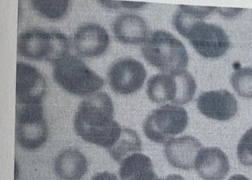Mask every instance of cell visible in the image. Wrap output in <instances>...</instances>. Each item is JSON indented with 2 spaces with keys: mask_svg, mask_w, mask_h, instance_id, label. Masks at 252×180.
I'll list each match as a JSON object with an SVG mask.
<instances>
[{
  "mask_svg": "<svg viewBox=\"0 0 252 180\" xmlns=\"http://www.w3.org/2000/svg\"><path fill=\"white\" fill-rule=\"evenodd\" d=\"M114 104L106 93L88 95L80 103L74 120L76 133L87 142L106 149L120 138L122 128L114 120Z\"/></svg>",
  "mask_w": 252,
  "mask_h": 180,
  "instance_id": "obj_1",
  "label": "cell"
},
{
  "mask_svg": "<svg viewBox=\"0 0 252 180\" xmlns=\"http://www.w3.org/2000/svg\"><path fill=\"white\" fill-rule=\"evenodd\" d=\"M69 40L63 32L34 28L18 36L19 55L32 60H46L55 64L69 55Z\"/></svg>",
  "mask_w": 252,
  "mask_h": 180,
  "instance_id": "obj_2",
  "label": "cell"
},
{
  "mask_svg": "<svg viewBox=\"0 0 252 180\" xmlns=\"http://www.w3.org/2000/svg\"><path fill=\"white\" fill-rule=\"evenodd\" d=\"M142 51L150 64L164 72L183 70L188 65L186 47L169 32L160 30L153 32L143 43Z\"/></svg>",
  "mask_w": 252,
  "mask_h": 180,
  "instance_id": "obj_3",
  "label": "cell"
},
{
  "mask_svg": "<svg viewBox=\"0 0 252 180\" xmlns=\"http://www.w3.org/2000/svg\"><path fill=\"white\" fill-rule=\"evenodd\" d=\"M54 80L63 90L79 96L101 90L104 80L77 56L68 55L54 64Z\"/></svg>",
  "mask_w": 252,
  "mask_h": 180,
  "instance_id": "obj_4",
  "label": "cell"
},
{
  "mask_svg": "<svg viewBox=\"0 0 252 180\" xmlns=\"http://www.w3.org/2000/svg\"><path fill=\"white\" fill-rule=\"evenodd\" d=\"M188 123V112L184 108L166 105L154 110L147 116L143 130L149 140L162 144L183 133Z\"/></svg>",
  "mask_w": 252,
  "mask_h": 180,
  "instance_id": "obj_5",
  "label": "cell"
},
{
  "mask_svg": "<svg viewBox=\"0 0 252 180\" xmlns=\"http://www.w3.org/2000/svg\"><path fill=\"white\" fill-rule=\"evenodd\" d=\"M16 138L22 148L34 150L47 142L48 127L42 103L16 105Z\"/></svg>",
  "mask_w": 252,
  "mask_h": 180,
  "instance_id": "obj_6",
  "label": "cell"
},
{
  "mask_svg": "<svg viewBox=\"0 0 252 180\" xmlns=\"http://www.w3.org/2000/svg\"><path fill=\"white\" fill-rule=\"evenodd\" d=\"M186 38L200 55L208 59L221 57L231 45L229 36L222 28L203 21L193 25Z\"/></svg>",
  "mask_w": 252,
  "mask_h": 180,
  "instance_id": "obj_7",
  "label": "cell"
},
{
  "mask_svg": "<svg viewBox=\"0 0 252 180\" xmlns=\"http://www.w3.org/2000/svg\"><path fill=\"white\" fill-rule=\"evenodd\" d=\"M146 77V69L142 62L129 58L117 60L108 71L111 88L122 95L133 94L140 90Z\"/></svg>",
  "mask_w": 252,
  "mask_h": 180,
  "instance_id": "obj_8",
  "label": "cell"
},
{
  "mask_svg": "<svg viewBox=\"0 0 252 180\" xmlns=\"http://www.w3.org/2000/svg\"><path fill=\"white\" fill-rule=\"evenodd\" d=\"M47 84L35 67L23 62L17 63L16 102L17 105L43 103Z\"/></svg>",
  "mask_w": 252,
  "mask_h": 180,
  "instance_id": "obj_9",
  "label": "cell"
},
{
  "mask_svg": "<svg viewBox=\"0 0 252 180\" xmlns=\"http://www.w3.org/2000/svg\"><path fill=\"white\" fill-rule=\"evenodd\" d=\"M200 112L208 118L229 120L238 112V101L229 91L219 90L202 93L197 100Z\"/></svg>",
  "mask_w": 252,
  "mask_h": 180,
  "instance_id": "obj_10",
  "label": "cell"
},
{
  "mask_svg": "<svg viewBox=\"0 0 252 180\" xmlns=\"http://www.w3.org/2000/svg\"><path fill=\"white\" fill-rule=\"evenodd\" d=\"M109 44L107 31L97 24L82 25L74 35V48L77 54L83 58L98 57L107 51Z\"/></svg>",
  "mask_w": 252,
  "mask_h": 180,
  "instance_id": "obj_11",
  "label": "cell"
},
{
  "mask_svg": "<svg viewBox=\"0 0 252 180\" xmlns=\"http://www.w3.org/2000/svg\"><path fill=\"white\" fill-rule=\"evenodd\" d=\"M203 148L197 138L184 136L165 143L164 155L174 168L190 170L194 168L197 154Z\"/></svg>",
  "mask_w": 252,
  "mask_h": 180,
  "instance_id": "obj_12",
  "label": "cell"
},
{
  "mask_svg": "<svg viewBox=\"0 0 252 180\" xmlns=\"http://www.w3.org/2000/svg\"><path fill=\"white\" fill-rule=\"evenodd\" d=\"M195 168L204 180H223L229 173V159L217 147L203 148L197 154Z\"/></svg>",
  "mask_w": 252,
  "mask_h": 180,
  "instance_id": "obj_13",
  "label": "cell"
},
{
  "mask_svg": "<svg viewBox=\"0 0 252 180\" xmlns=\"http://www.w3.org/2000/svg\"><path fill=\"white\" fill-rule=\"evenodd\" d=\"M112 28L115 37L125 44H140L144 43L149 36L146 22L135 14L121 15L114 21Z\"/></svg>",
  "mask_w": 252,
  "mask_h": 180,
  "instance_id": "obj_14",
  "label": "cell"
},
{
  "mask_svg": "<svg viewBox=\"0 0 252 180\" xmlns=\"http://www.w3.org/2000/svg\"><path fill=\"white\" fill-rule=\"evenodd\" d=\"M88 160L77 149L63 151L56 157L54 169L63 180H80L88 171Z\"/></svg>",
  "mask_w": 252,
  "mask_h": 180,
  "instance_id": "obj_15",
  "label": "cell"
},
{
  "mask_svg": "<svg viewBox=\"0 0 252 180\" xmlns=\"http://www.w3.org/2000/svg\"><path fill=\"white\" fill-rule=\"evenodd\" d=\"M119 173L122 180H162L154 172L151 158L140 153L126 157Z\"/></svg>",
  "mask_w": 252,
  "mask_h": 180,
  "instance_id": "obj_16",
  "label": "cell"
},
{
  "mask_svg": "<svg viewBox=\"0 0 252 180\" xmlns=\"http://www.w3.org/2000/svg\"><path fill=\"white\" fill-rule=\"evenodd\" d=\"M147 93L150 100L156 103L171 102L177 97V82L173 73H159L153 76L147 82Z\"/></svg>",
  "mask_w": 252,
  "mask_h": 180,
  "instance_id": "obj_17",
  "label": "cell"
},
{
  "mask_svg": "<svg viewBox=\"0 0 252 180\" xmlns=\"http://www.w3.org/2000/svg\"><path fill=\"white\" fill-rule=\"evenodd\" d=\"M179 9L173 17V23L176 30L181 35L187 37L191 28L195 23L201 21L206 16H209L216 7H206V6H194L179 5Z\"/></svg>",
  "mask_w": 252,
  "mask_h": 180,
  "instance_id": "obj_18",
  "label": "cell"
},
{
  "mask_svg": "<svg viewBox=\"0 0 252 180\" xmlns=\"http://www.w3.org/2000/svg\"><path fill=\"white\" fill-rule=\"evenodd\" d=\"M142 150V143L140 136L135 131L129 128H123L118 141L108 149L111 157L119 163H121L128 156Z\"/></svg>",
  "mask_w": 252,
  "mask_h": 180,
  "instance_id": "obj_19",
  "label": "cell"
},
{
  "mask_svg": "<svg viewBox=\"0 0 252 180\" xmlns=\"http://www.w3.org/2000/svg\"><path fill=\"white\" fill-rule=\"evenodd\" d=\"M68 0H33L32 5L40 16L51 20H60L66 14Z\"/></svg>",
  "mask_w": 252,
  "mask_h": 180,
  "instance_id": "obj_20",
  "label": "cell"
},
{
  "mask_svg": "<svg viewBox=\"0 0 252 180\" xmlns=\"http://www.w3.org/2000/svg\"><path fill=\"white\" fill-rule=\"evenodd\" d=\"M176 82H177V97L175 105H186L194 97L196 90V83L194 77L186 69L175 71Z\"/></svg>",
  "mask_w": 252,
  "mask_h": 180,
  "instance_id": "obj_21",
  "label": "cell"
},
{
  "mask_svg": "<svg viewBox=\"0 0 252 180\" xmlns=\"http://www.w3.org/2000/svg\"><path fill=\"white\" fill-rule=\"evenodd\" d=\"M231 84L240 96L252 98V68L247 67L236 70L232 73Z\"/></svg>",
  "mask_w": 252,
  "mask_h": 180,
  "instance_id": "obj_22",
  "label": "cell"
},
{
  "mask_svg": "<svg viewBox=\"0 0 252 180\" xmlns=\"http://www.w3.org/2000/svg\"><path fill=\"white\" fill-rule=\"evenodd\" d=\"M237 155L241 163L252 166V127L241 138L237 148Z\"/></svg>",
  "mask_w": 252,
  "mask_h": 180,
  "instance_id": "obj_23",
  "label": "cell"
},
{
  "mask_svg": "<svg viewBox=\"0 0 252 180\" xmlns=\"http://www.w3.org/2000/svg\"><path fill=\"white\" fill-rule=\"evenodd\" d=\"M91 180H119L116 175L105 171L95 174Z\"/></svg>",
  "mask_w": 252,
  "mask_h": 180,
  "instance_id": "obj_24",
  "label": "cell"
},
{
  "mask_svg": "<svg viewBox=\"0 0 252 180\" xmlns=\"http://www.w3.org/2000/svg\"><path fill=\"white\" fill-rule=\"evenodd\" d=\"M218 10L222 16L229 17L236 16V15L238 14L243 9H240V8H218Z\"/></svg>",
  "mask_w": 252,
  "mask_h": 180,
  "instance_id": "obj_25",
  "label": "cell"
},
{
  "mask_svg": "<svg viewBox=\"0 0 252 180\" xmlns=\"http://www.w3.org/2000/svg\"><path fill=\"white\" fill-rule=\"evenodd\" d=\"M120 3L124 7L129 8H139L147 5V3L142 2L120 1Z\"/></svg>",
  "mask_w": 252,
  "mask_h": 180,
  "instance_id": "obj_26",
  "label": "cell"
},
{
  "mask_svg": "<svg viewBox=\"0 0 252 180\" xmlns=\"http://www.w3.org/2000/svg\"><path fill=\"white\" fill-rule=\"evenodd\" d=\"M162 180H186L179 175H170Z\"/></svg>",
  "mask_w": 252,
  "mask_h": 180,
  "instance_id": "obj_27",
  "label": "cell"
},
{
  "mask_svg": "<svg viewBox=\"0 0 252 180\" xmlns=\"http://www.w3.org/2000/svg\"><path fill=\"white\" fill-rule=\"evenodd\" d=\"M228 180H250L248 178L242 175H236L232 176Z\"/></svg>",
  "mask_w": 252,
  "mask_h": 180,
  "instance_id": "obj_28",
  "label": "cell"
}]
</instances>
